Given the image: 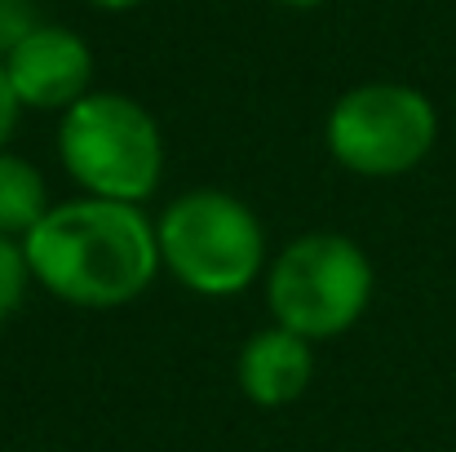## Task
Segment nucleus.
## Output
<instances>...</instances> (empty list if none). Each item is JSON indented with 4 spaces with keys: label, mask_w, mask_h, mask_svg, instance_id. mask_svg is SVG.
Here are the masks:
<instances>
[{
    "label": "nucleus",
    "mask_w": 456,
    "mask_h": 452,
    "mask_svg": "<svg viewBox=\"0 0 456 452\" xmlns=\"http://www.w3.org/2000/svg\"><path fill=\"white\" fill-rule=\"evenodd\" d=\"M240 390L262 404V408H284L293 399H302V390L314 377V350L310 341L289 333V328H262L244 341L240 364H235Z\"/></svg>",
    "instance_id": "obj_7"
},
{
    "label": "nucleus",
    "mask_w": 456,
    "mask_h": 452,
    "mask_svg": "<svg viewBox=\"0 0 456 452\" xmlns=\"http://www.w3.org/2000/svg\"><path fill=\"white\" fill-rule=\"evenodd\" d=\"M266 301L275 324L305 341L337 337L359 324L372 301V262L354 240L337 231H310L275 258Z\"/></svg>",
    "instance_id": "obj_4"
},
{
    "label": "nucleus",
    "mask_w": 456,
    "mask_h": 452,
    "mask_svg": "<svg viewBox=\"0 0 456 452\" xmlns=\"http://www.w3.org/2000/svg\"><path fill=\"white\" fill-rule=\"evenodd\" d=\"M89 4H98V9H134L142 0H89Z\"/></svg>",
    "instance_id": "obj_11"
},
{
    "label": "nucleus",
    "mask_w": 456,
    "mask_h": 452,
    "mask_svg": "<svg viewBox=\"0 0 456 452\" xmlns=\"http://www.w3.org/2000/svg\"><path fill=\"white\" fill-rule=\"evenodd\" d=\"M27 284H31V262H27L22 240L0 235V324L9 315H18V306L27 298Z\"/></svg>",
    "instance_id": "obj_9"
},
{
    "label": "nucleus",
    "mask_w": 456,
    "mask_h": 452,
    "mask_svg": "<svg viewBox=\"0 0 456 452\" xmlns=\"http://www.w3.org/2000/svg\"><path fill=\"white\" fill-rule=\"evenodd\" d=\"M280 4H289V9H314V4H323V0H280Z\"/></svg>",
    "instance_id": "obj_12"
},
{
    "label": "nucleus",
    "mask_w": 456,
    "mask_h": 452,
    "mask_svg": "<svg viewBox=\"0 0 456 452\" xmlns=\"http://www.w3.org/2000/svg\"><path fill=\"white\" fill-rule=\"evenodd\" d=\"M22 249L31 262V280L85 310H111L142 298L159 271L151 218L138 204L98 195L49 204Z\"/></svg>",
    "instance_id": "obj_1"
},
{
    "label": "nucleus",
    "mask_w": 456,
    "mask_h": 452,
    "mask_svg": "<svg viewBox=\"0 0 456 452\" xmlns=\"http://www.w3.org/2000/svg\"><path fill=\"white\" fill-rule=\"evenodd\" d=\"M159 267H168L186 289L204 298L244 293L266 262V235L253 209L226 191H186L159 222Z\"/></svg>",
    "instance_id": "obj_2"
},
{
    "label": "nucleus",
    "mask_w": 456,
    "mask_h": 452,
    "mask_svg": "<svg viewBox=\"0 0 456 452\" xmlns=\"http://www.w3.org/2000/svg\"><path fill=\"white\" fill-rule=\"evenodd\" d=\"M439 138L435 103L399 80H372L337 98L328 111V151L359 177H403Z\"/></svg>",
    "instance_id": "obj_5"
},
{
    "label": "nucleus",
    "mask_w": 456,
    "mask_h": 452,
    "mask_svg": "<svg viewBox=\"0 0 456 452\" xmlns=\"http://www.w3.org/2000/svg\"><path fill=\"white\" fill-rule=\"evenodd\" d=\"M18 111H22V103H18V94H13V85H9V71H4V62H0V151L9 143L13 125H18Z\"/></svg>",
    "instance_id": "obj_10"
},
{
    "label": "nucleus",
    "mask_w": 456,
    "mask_h": 452,
    "mask_svg": "<svg viewBox=\"0 0 456 452\" xmlns=\"http://www.w3.org/2000/svg\"><path fill=\"white\" fill-rule=\"evenodd\" d=\"M9 85L18 94L22 107H40V111H67L89 94L94 80V53L89 45L67 31V27H49L36 22L4 58Z\"/></svg>",
    "instance_id": "obj_6"
},
{
    "label": "nucleus",
    "mask_w": 456,
    "mask_h": 452,
    "mask_svg": "<svg viewBox=\"0 0 456 452\" xmlns=\"http://www.w3.org/2000/svg\"><path fill=\"white\" fill-rule=\"evenodd\" d=\"M49 213V195H45V177L31 160L0 151V235L9 240H27L31 226Z\"/></svg>",
    "instance_id": "obj_8"
},
{
    "label": "nucleus",
    "mask_w": 456,
    "mask_h": 452,
    "mask_svg": "<svg viewBox=\"0 0 456 452\" xmlns=\"http://www.w3.org/2000/svg\"><path fill=\"white\" fill-rule=\"evenodd\" d=\"M62 168L98 200L142 204L164 173V138L155 116L125 94H85L62 111Z\"/></svg>",
    "instance_id": "obj_3"
}]
</instances>
